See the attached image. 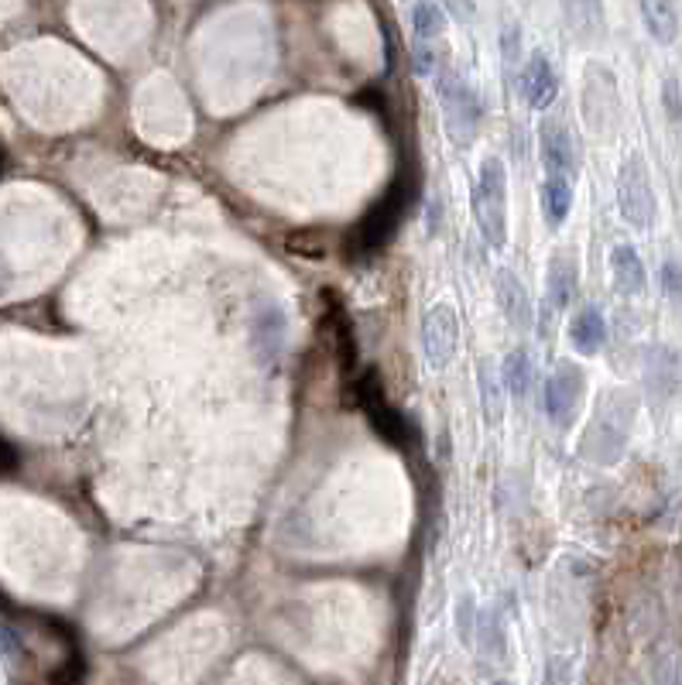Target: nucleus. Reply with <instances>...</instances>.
<instances>
[{
	"mask_svg": "<svg viewBox=\"0 0 682 685\" xmlns=\"http://www.w3.org/2000/svg\"><path fill=\"white\" fill-rule=\"evenodd\" d=\"M539 155L545 175H569L576 179V148L573 134L566 131L563 120H545L539 131Z\"/></svg>",
	"mask_w": 682,
	"mask_h": 685,
	"instance_id": "11",
	"label": "nucleus"
},
{
	"mask_svg": "<svg viewBox=\"0 0 682 685\" xmlns=\"http://www.w3.org/2000/svg\"><path fill=\"white\" fill-rule=\"evenodd\" d=\"M521 96H525L532 110L552 107V100L559 96V76L549 66L545 52H532L525 66H521Z\"/></svg>",
	"mask_w": 682,
	"mask_h": 685,
	"instance_id": "12",
	"label": "nucleus"
},
{
	"mask_svg": "<svg viewBox=\"0 0 682 685\" xmlns=\"http://www.w3.org/2000/svg\"><path fill=\"white\" fill-rule=\"evenodd\" d=\"M473 220L487 247L501 251L508 244V172L501 158L480 161V175L473 185Z\"/></svg>",
	"mask_w": 682,
	"mask_h": 685,
	"instance_id": "2",
	"label": "nucleus"
},
{
	"mask_svg": "<svg viewBox=\"0 0 682 685\" xmlns=\"http://www.w3.org/2000/svg\"><path fill=\"white\" fill-rule=\"evenodd\" d=\"M480 384H484V408H487V418H501V388H497V377L491 364L480 367Z\"/></svg>",
	"mask_w": 682,
	"mask_h": 685,
	"instance_id": "22",
	"label": "nucleus"
},
{
	"mask_svg": "<svg viewBox=\"0 0 682 685\" xmlns=\"http://www.w3.org/2000/svg\"><path fill=\"white\" fill-rule=\"evenodd\" d=\"M617 209L638 230H648L655 223L659 203H655L652 175H648V165L641 155H628L621 172H617Z\"/></svg>",
	"mask_w": 682,
	"mask_h": 685,
	"instance_id": "4",
	"label": "nucleus"
},
{
	"mask_svg": "<svg viewBox=\"0 0 682 685\" xmlns=\"http://www.w3.org/2000/svg\"><path fill=\"white\" fill-rule=\"evenodd\" d=\"M662 285H665V295H669L672 302H682V268L676 261L662 264Z\"/></svg>",
	"mask_w": 682,
	"mask_h": 685,
	"instance_id": "24",
	"label": "nucleus"
},
{
	"mask_svg": "<svg viewBox=\"0 0 682 685\" xmlns=\"http://www.w3.org/2000/svg\"><path fill=\"white\" fill-rule=\"evenodd\" d=\"M401 216H405V189H401V182H398V185H391V189L367 209L364 220L353 227V247H357L360 254H371L377 247H384L391 240V233L398 230Z\"/></svg>",
	"mask_w": 682,
	"mask_h": 685,
	"instance_id": "6",
	"label": "nucleus"
},
{
	"mask_svg": "<svg viewBox=\"0 0 682 685\" xmlns=\"http://www.w3.org/2000/svg\"><path fill=\"white\" fill-rule=\"evenodd\" d=\"M494 292H497V305H501L504 319H508L518 333H528L535 322V309H532V298H528L525 285L518 281V274L501 268L494 278Z\"/></svg>",
	"mask_w": 682,
	"mask_h": 685,
	"instance_id": "13",
	"label": "nucleus"
},
{
	"mask_svg": "<svg viewBox=\"0 0 682 685\" xmlns=\"http://www.w3.org/2000/svg\"><path fill=\"white\" fill-rule=\"evenodd\" d=\"M576 292V264L569 254H556L549 261V274H545V295H549L552 309H566Z\"/></svg>",
	"mask_w": 682,
	"mask_h": 685,
	"instance_id": "19",
	"label": "nucleus"
},
{
	"mask_svg": "<svg viewBox=\"0 0 682 685\" xmlns=\"http://www.w3.org/2000/svg\"><path fill=\"white\" fill-rule=\"evenodd\" d=\"M583 384H587L583 370L576 364H569V360H559V364L552 367L549 381H545V411H549L552 425L569 429V422L576 418V408H580Z\"/></svg>",
	"mask_w": 682,
	"mask_h": 685,
	"instance_id": "7",
	"label": "nucleus"
},
{
	"mask_svg": "<svg viewBox=\"0 0 682 685\" xmlns=\"http://www.w3.org/2000/svg\"><path fill=\"white\" fill-rule=\"evenodd\" d=\"M583 117L597 134H611L621 120V93H617V76L600 62H590L583 72Z\"/></svg>",
	"mask_w": 682,
	"mask_h": 685,
	"instance_id": "5",
	"label": "nucleus"
},
{
	"mask_svg": "<svg viewBox=\"0 0 682 685\" xmlns=\"http://www.w3.org/2000/svg\"><path fill=\"white\" fill-rule=\"evenodd\" d=\"M504 384H508V391L515 394V398H528V394H532L535 370H532L528 350H515L508 357V364H504Z\"/></svg>",
	"mask_w": 682,
	"mask_h": 685,
	"instance_id": "20",
	"label": "nucleus"
},
{
	"mask_svg": "<svg viewBox=\"0 0 682 685\" xmlns=\"http://www.w3.org/2000/svg\"><path fill=\"white\" fill-rule=\"evenodd\" d=\"M566 14L576 35L593 38L600 31V0H566Z\"/></svg>",
	"mask_w": 682,
	"mask_h": 685,
	"instance_id": "21",
	"label": "nucleus"
},
{
	"mask_svg": "<svg viewBox=\"0 0 682 685\" xmlns=\"http://www.w3.org/2000/svg\"><path fill=\"white\" fill-rule=\"evenodd\" d=\"M645 384H648V391H652L655 398H662V401L676 398V391H679V384H682L679 353H672L669 346H655L652 360H648Z\"/></svg>",
	"mask_w": 682,
	"mask_h": 685,
	"instance_id": "14",
	"label": "nucleus"
},
{
	"mask_svg": "<svg viewBox=\"0 0 682 685\" xmlns=\"http://www.w3.org/2000/svg\"><path fill=\"white\" fill-rule=\"evenodd\" d=\"M456 343H460V322H456L453 305H446V302L432 305L422 319V346H425V360H429V367L443 370V367L453 364Z\"/></svg>",
	"mask_w": 682,
	"mask_h": 685,
	"instance_id": "9",
	"label": "nucleus"
},
{
	"mask_svg": "<svg viewBox=\"0 0 682 685\" xmlns=\"http://www.w3.org/2000/svg\"><path fill=\"white\" fill-rule=\"evenodd\" d=\"M641 21L659 45H672L679 38V4L676 0H638Z\"/></svg>",
	"mask_w": 682,
	"mask_h": 685,
	"instance_id": "15",
	"label": "nucleus"
},
{
	"mask_svg": "<svg viewBox=\"0 0 682 685\" xmlns=\"http://www.w3.org/2000/svg\"><path fill=\"white\" fill-rule=\"evenodd\" d=\"M357 401H360V408H364L371 429L381 435L384 442H391V446H401V442H405V422H401L398 408L391 405L388 394H384L377 370H367V374L357 381Z\"/></svg>",
	"mask_w": 682,
	"mask_h": 685,
	"instance_id": "8",
	"label": "nucleus"
},
{
	"mask_svg": "<svg viewBox=\"0 0 682 685\" xmlns=\"http://www.w3.org/2000/svg\"><path fill=\"white\" fill-rule=\"evenodd\" d=\"M611 271H614V285L624 295H641L648 285V271L645 261L638 257V251L631 244H617L611 251Z\"/></svg>",
	"mask_w": 682,
	"mask_h": 685,
	"instance_id": "16",
	"label": "nucleus"
},
{
	"mask_svg": "<svg viewBox=\"0 0 682 685\" xmlns=\"http://www.w3.org/2000/svg\"><path fill=\"white\" fill-rule=\"evenodd\" d=\"M604 340H607V326L597 309H580L573 319H569V343H573V350H580L583 357L600 353Z\"/></svg>",
	"mask_w": 682,
	"mask_h": 685,
	"instance_id": "17",
	"label": "nucleus"
},
{
	"mask_svg": "<svg viewBox=\"0 0 682 685\" xmlns=\"http://www.w3.org/2000/svg\"><path fill=\"white\" fill-rule=\"evenodd\" d=\"M573 209V179L569 175H545L542 182V216L549 227H563Z\"/></svg>",
	"mask_w": 682,
	"mask_h": 685,
	"instance_id": "18",
	"label": "nucleus"
},
{
	"mask_svg": "<svg viewBox=\"0 0 682 685\" xmlns=\"http://www.w3.org/2000/svg\"><path fill=\"white\" fill-rule=\"evenodd\" d=\"M0 175H4V151H0Z\"/></svg>",
	"mask_w": 682,
	"mask_h": 685,
	"instance_id": "26",
	"label": "nucleus"
},
{
	"mask_svg": "<svg viewBox=\"0 0 682 685\" xmlns=\"http://www.w3.org/2000/svg\"><path fill=\"white\" fill-rule=\"evenodd\" d=\"M14 470H18V453L0 439V477H11Z\"/></svg>",
	"mask_w": 682,
	"mask_h": 685,
	"instance_id": "25",
	"label": "nucleus"
},
{
	"mask_svg": "<svg viewBox=\"0 0 682 685\" xmlns=\"http://www.w3.org/2000/svg\"><path fill=\"white\" fill-rule=\"evenodd\" d=\"M631 425H635V398L628 391H614L600 401L597 415L590 418L587 432L580 442V456L590 463H617L628 449Z\"/></svg>",
	"mask_w": 682,
	"mask_h": 685,
	"instance_id": "1",
	"label": "nucleus"
},
{
	"mask_svg": "<svg viewBox=\"0 0 682 685\" xmlns=\"http://www.w3.org/2000/svg\"><path fill=\"white\" fill-rule=\"evenodd\" d=\"M662 107H665V114H669L672 124L682 127V83H679L676 76L665 79V86H662Z\"/></svg>",
	"mask_w": 682,
	"mask_h": 685,
	"instance_id": "23",
	"label": "nucleus"
},
{
	"mask_svg": "<svg viewBox=\"0 0 682 685\" xmlns=\"http://www.w3.org/2000/svg\"><path fill=\"white\" fill-rule=\"evenodd\" d=\"M436 96H439V107H443L446 134L453 137L456 148H467L473 137H477V127H480L477 93H473L467 79L446 62V66H439V72H436Z\"/></svg>",
	"mask_w": 682,
	"mask_h": 685,
	"instance_id": "3",
	"label": "nucleus"
},
{
	"mask_svg": "<svg viewBox=\"0 0 682 685\" xmlns=\"http://www.w3.org/2000/svg\"><path fill=\"white\" fill-rule=\"evenodd\" d=\"M446 31V18L436 0H415L412 4V38H415V72L429 76L436 69V45Z\"/></svg>",
	"mask_w": 682,
	"mask_h": 685,
	"instance_id": "10",
	"label": "nucleus"
}]
</instances>
